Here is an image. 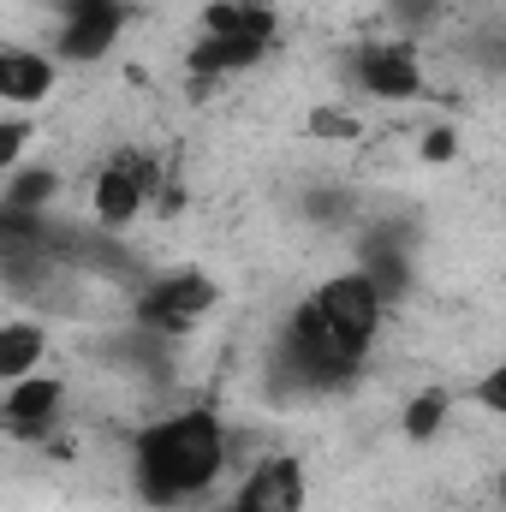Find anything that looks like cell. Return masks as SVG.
Here are the masks:
<instances>
[{"label":"cell","instance_id":"9a60e30c","mask_svg":"<svg viewBox=\"0 0 506 512\" xmlns=\"http://www.w3.org/2000/svg\"><path fill=\"white\" fill-rule=\"evenodd\" d=\"M447 411H453V393L447 387H423L411 405H405V417H399V429H405V441H435L441 435V423H447Z\"/></svg>","mask_w":506,"mask_h":512},{"label":"cell","instance_id":"ffe728a7","mask_svg":"<svg viewBox=\"0 0 506 512\" xmlns=\"http://www.w3.org/2000/svg\"><path fill=\"white\" fill-rule=\"evenodd\" d=\"M72 6H126V0H66V12H72Z\"/></svg>","mask_w":506,"mask_h":512},{"label":"cell","instance_id":"7c38bea8","mask_svg":"<svg viewBox=\"0 0 506 512\" xmlns=\"http://www.w3.org/2000/svg\"><path fill=\"white\" fill-rule=\"evenodd\" d=\"M262 54H268V42H256V36H203L191 48V72L197 78H239Z\"/></svg>","mask_w":506,"mask_h":512},{"label":"cell","instance_id":"2e32d148","mask_svg":"<svg viewBox=\"0 0 506 512\" xmlns=\"http://www.w3.org/2000/svg\"><path fill=\"white\" fill-rule=\"evenodd\" d=\"M24 149H30V120L24 114L18 120H0V173L24 167Z\"/></svg>","mask_w":506,"mask_h":512},{"label":"cell","instance_id":"d6986e66","mask_svg":"<svg viewBox=\"0 0 506 512\" xmlns=\"http://www.w3.org/2000/svg\"><path fill=\"white\" fill-rule=\"evenodd\" d=\"M477 405H483V411H506V364H495V370L477 382Z\"/></svg>","mask_w":506,"mask_h":512},{"label":"cell","instance_id":"e0dca14e","mask_svg":"<svg viewBox=\"0 0 506 512\" xmlns=\"http://www.w3.org/2000/svg\"><path fill=\"white\" fill-rule=\"evenodd\" d=\"M441 12V0H387V18L393 24H429Z\"/></svg>","mask_w":506,"mask_h":512},{"label":"cell","instance_id":"30bf717a","mask_svg":"<svg viewBox=\"0 0 506 512\" xmlns=\"http://www.w3.org/2000/svg\"><path fill=\"white\" fill-rule=\"evenodd\" d=\"M358 274H364L381 298L393 304V298L411 286V245H405V233H399V227H376V233L364 239V262H358Z\"/></svg>","mask_w":506,"mask_h":512},{"label":"cell","instance_id":"4fadbf2b","mask_svg":"<svg viewBox=\"0 0 506 512\" xmlns=\"http://www.w3.org/2000/svg\"><path fill=\"white\" fill-rule=\"evenodd\" d=\"M203 36H256V42H274V6H262V0H209L203 6Z\"/></svg>","mask_w":506,"mask_h":512},{"label":"cell","instance_id":"52a82bcc","mask_svg":"<svg viewBox=\"0 0 506 512\" xmlns=\"http://www.w3.org/2000/svg\"><path fill=\"white\" fill-rule=\"evenodd\" d=\"M126 30V6H72L60 18V36H54V60L60 66H96L102 54H114Z\"/></svg>","mask_w":506,"mask_h":512},{"label":"cell","instance_id":"3957f363","mask_svg":"<svg viewBox=\"0 0 506 512\" xmlns=\"http://www.w3.org/2000/svg\"><path fill=\"white\" fill-rule=\"evenodd\" d=\"M215 304H221V286H215L203 268H173V274H161V280H149V286L137 292V310H131V316H137V328L173 340V334H185L191 322H203Z\"/></svg>","mask_w":506,"mask_h":512},{"label":"cell","instance_id":"5b68a950","mask_svg":"<svg viewBox=\"0 0 506 512\" xmlns=\"http://www.w3.org/2000/svg\"><path fill=\"white\" fill-rule=\"evenodd\" d=\"M310 507V477H304V459L292 453H268L256 459L251 477L239 483L233 507L227 512H304Z\"/></svg>","mask_w":506,"mask_h":512},{"label":"cell","instance_id":"ac0fdd59","mask_svg":"<svg viewBox=\"0 0 506 512\" xmlns=\"http://www.w3.org/2000/svg\"><path fill=\"white\" fill-rule=\"evenodd\" d=\"M453 155H459V131H453V126H435L429 137H423V161H435V167H441V161H453Z\"/></svg>","mask_w":506,"mask_h":512},{"label":"cell","instance_id":"6da1fadb","mask_svg":"<svg viewBox=\"0 0 506 512\" xmlns=\"http://www.w3.org/2000/svg\"><path fill=\"white\" fill-rule=\"evenodd\" d=\"M387 322V298L346 268L316 280V292L292 310L280 346H274V387L280 393H340L358 382L370 346Z\"/></svg>","mask_w":506,"mask_h":512},{"label":"cell","instance_id":"7a4b0ae2","mask_svg":"<svg viewBox=\"0 0 506 512\" xmlns=\"http://www.w3.org/2000/svg\"><path fill=\"white\" fill-rule=\"evenodd\" d=\"M221 465H227V423L209 405L167 411L131 441V483L143 507H179L215 489Z\"/></svg>","mask_w":506,"mask_h":512},{"label":"cell","instance_id":"5bb4252c","mask_svg":"<svg viewBox=\"0 0 506 512\" xmlns=\"http://www.w3.org/2000/svg\"><path fill=\"white\" fill-rule=\"evenodd\" d=\"M60 197V173L54 167H12L6 179V209H30V215H48V203Z\"/></svg>","mask_w":506,"mask_h":512},{"label":"cell","instance_id":"8fae6325","mask_svg":"<svg viewBox=\"0 0 506 512\" xmlns=\"http://www.w3.org/2000/svg\"><path fill=\"white\" fill-rule=\"evenodd\" d=\"M42 358H48V328L30 316H6L0 322V387L42 370Z\"/></svg>","mask_w":506,"mask_h":512},{"label":"cell","instance_id":"277c9868","mask_svg":"<svg viewBox=\"0 0 506 512\" xmlns=\"http://www.w3.org/2000/svg\"><path fill=\"white\" fill-rule=\"evenodd\" d=\"M149 161L143 155H108L102 161V173H96V185H90V209H96V227L102 233H126L131 221L143 215V203H149Z\"/></svg>","mask_w":506,"mask_h":512},{"label":"cell","instance_id":"ba28073f","mask_svg":"<svg viewBox=\"0 0 506 512\" xmlns=\"http://www.w3.org/2000/svg\"><path fill=\"white\" fill-rule=\"evenodd\" d=\"M60 405H66V382L30 370V376L6 382V393H0V423H6L12 435H42V429L60 417Z\"/></svg>","mask_w":506,"mask_h":512},{"label":"cell","instance_id":"8992f818","mask_svg":"<svg viewBox=\"0 0 506 512\" xmlns=\"http://www.w3.org/2000/svg\"><path fill=\"white\" fill-rule=\"evenodd\" d=\"M352 78L364 84V96L376 102H417L423 96V66H417V48L411 42H364L358 60H352Z\"/></svg>","mask_w":506,"mask_h":512},{"label":"cell","instance_id":"9c48e42d","mask_svg":"<svg viewBox=\"0 0 506 512\" xmlns=\"http://www.w3.org/2000/svg\"><path fill=\"white\" fill-rule=\"evenodd\" d=\"M60 84V60L42 48H0V102L12 108H36L48 102Z\"/></svg>","mask_w":506,"mask_h":512}]
</instances>
